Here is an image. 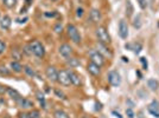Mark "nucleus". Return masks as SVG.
I'll return each instance as SVG.
<instances>
[{"label":"nucleus","instance_id":"f257e3e1","mask_svg":"<svg viewBox=\"0 0 159 118\" xmlns=\"http://www.w3.org/2000/svg\"><path fill=\"white\" fill-rule=\"evenodd\" d=\"M30 48H31V52L32 54H34L37 58H43L45 56V48L44 45L40 43L39 40H32L29 43Z\"/></svg>","mask_w":159,"mask_h":118},{"label":"nucleus","instance_id":"f03ea898","mask_svg":"<svg viewBox=\"0 0 159 118\" xmlns=\"http://www.w3.org/2000/svg\"><path fill=\"white\" fill-rule=\"evenodd\" d=\"M96 37H98V40L101 44H105V45H108L111 44V36L107 31V28L105 26H99L96 28Z\"/></svg>","mask_w":159,"mask_h":118},{"label":"nucleus","instance_id":"7ed1b4c3","mask_svg":"<svg viewBox=\"0 0 159 118\" xmlns=\"http://www.w3.org/2000/svg\"><path fill=\"white\" fill-rule=\"evenodd\" d=\"M66 33L69 36V38L73 40V43L75 44H80L81 43V34H80L77 27L73 25V24H69L66 26Z\"/></svg>","mask_w":159,"mask_h":118},{"label":"nucleus","instance_id":"20e7f679","mask_svg":"<svg viewBox=\"0 0 159 118\" xmlns=\"http://www.w3.org/2000/svg\"><path fill=\"white\" fill-rule=\"evenodd\" d=\"M89 57H90V61L94 63V64H96V65L100 66V67H102V66L105 65V63H106L105 57H103L98 50H92V51L89 52Z\"/></svg>","mask_w":159,"mask_h":118},{"label":"nucleus","instance_id":"39448f33","mask_svg":"<svg viewBox=\"0 0 159 118\" xmlns=\"http://www.w3.org/2000/svg\"><path fill=\"white\" fill-rule=\"evenodd\" d=\"M58 83L63 86H69L71 84L70 76H69V70H62L58 72Z\"/></svg>","mask_w":159,"mask_h":118},{"label":"nucleus","instance_id":"423d86ee","mask_svg":"<svg viewBox=\"0 0 159 118\" xmlns=\"http://www.w3.org/2000/svg\"><path fill=\"white\" fill-rule=\"evenodd\" d=\"M108 82L112 86L118 87L121 84V77H120V74L116 71H111L108 73Z\"/></svg>","mask_w":159,"mask_h":118},{"label":"nucleus","instance_id":"0eeeda50","mask_svg":"<svg viewBox=\"0 0 159 118\" xmlns=\"http://www.w3.org/2000/svg\"><path fill=\"white\" fill-rule=\"evenodd\" d=\"M47 78L51 82H58V71L55 66H48L45 70Z\"/></svg>","mask_w":159,"mask_h":118},{"label":"nucleus","instance_id":"6e6552de","mask_svg":"<svg viewBox=\"0 0 159 118\" xmlns=\"http://www.w3.org/2000/svg\"><path fill=\"white\" fill-rule=\"evenodd\" d=\"M119 36L121 39H127L128 37V25L126 20L121 19L119 21Z\"/></svg>","mask_w":159,"mask_h":118},{"label":"nucleus","instance_id":"1a4fd4ad","mask_svg":"<svg viewBox=\"0 0 159 118\" xmlns=\"http://www.w3.org/2000/svg\"><path fill=\"white\" fill-rule=\"evenodd\" d=\"M147 111L150 112L151 115H152L153 117L156 118H159V102L158 100H152L148 106H147Z\"/></svg>","mask_w":159,"mask_h":118},{"label":"nucleus","instance_id":"9d476101","mask_svg":"<svg viewBox=\"0 0 159 118\" xmlns=\"http://www.w3.org/2000/svg\"><path fill=\"white\" fill-rule=\"evenodd\" d=\"M58 52H60L62 57L69 58L71 56V53H73V48H71V46L69 45V44H62L60 46V48H58Z\"/></svg>","mask_w":159,"mask_h":118},{"label":"nucleus","instance_id":"9b49d317","mask_svg":"<svg viewBox=\"0 0 159 118\" xmlns=\"http://www.w3.org/2000/svg\"><path fill=\"white\" fill-rule=\"evenodd\" d=\"M87 71L90 73L92 76H94V77H98V76L101 74V67L90 61V63L87 65Z\"/></svg>","mask_w":159,"mask_h":118},{"label":"nucleus","instance_id":"f8f14e48","mask_svg":"<svg viewBox=\"0 0 159 118\" xmlns=\"http://www.w3.org/2000/svg\"><path fill=\"white\" fill-rule=\"evenodd\" d=\"M125 48L126 50H131L135 54H139L140 51L143 50V45L140 43H128V44H125Z\"/></svg>","mask_w":159,"mask_h":118},{"label":"nucleus","instance_id":"ddd939ff","mask_svg":"<svg viewBox=\"0 0 159 118\" xmlns=\"http://www.w3.org/2000/svg\"><path fill=\"white\" fill-rule=\"evenodd\" d=\"M69 76H70V80H71V84L75 86H80L82 84V79H81V76H80L77 72L75 71H71L69 70Z\"/></svg>","mask_w":159,"mask_h":118},{"label":"nucleus","instance_id":"4468645a","mask_svg":"<svg viewBox=\"0 0 159 118\" xmlns=\"http://www.w3.org/2000/svg\"><path fill=\"white\" fill-rule=\"evenodd\" d=\"M11 24H12V19L10 15H4L1 19H0V27L1 30L4 31H7L10 27H11Z\"/></svg>","mask_w":159,"mask_h":118},{"label":"nucleus","instance_id":"2eb2a0df","mask_svg":"<svg viewBox=\"0 0 159 118\" xmlns=\"http://www.w3.org/2000/svg\"><path fill=\"white\" fill-rule=\"evenodd\" d=\"M102 18V14L100 12V10L98 8H93L92 11H90V13H89V20L92 21V23H99L100 20Z\"/></svg>","mask_w":159,"mask_h":118},{"label":"nucleus","instance_id":"dca6fc26","mask_svg":"<svg viewBox=\"0 0 159 118\" xmlns=\"http://www.w3.org/2000/svg\"><path fill=\"white\" fill-rule=\"evenodd\" d=\"M98 51H99L103 57H112L113 56V53L112 51L107 47V45H105V44H101V43H98Z\"/></svg>","mask_w":159,"mask_h":118},{"label":"nucleus","instance_id":"f3484780","mask_svg":"<svg viewBox=\"0 0 159 118\" xmlns=\"http://www.w3.org/2000/svg\"><path fill=\"white\" fill-rule=\"evenodd\" d=\"M17 104L19 105L21 109H32V106H33L32 102H31L30 99L24 98V97H21V98L17 102Z\"/></svg>","mask_w":159,"mask_h":118},{"label":"nucleus","instance_id":"a211bd4d","mask_svg":"<svg viewBox=\"0 0 159 118\" xmlns=\"http://www.w3.org/2000/svg\"><path fill=\"white\" fill-rule=\"evenodd\" d=\"M6 93L11 97V98L13 99V100H16V102H18L20 98H21V96H20V93L17 90H14V89H12V87H8L7 86L6 87Z\"/></svg>","mask_w":159,"mask_h":118},{"label":"nucleus","instance_id":"6ab92c4d","mask_svg":"<svg viewBox=\"0 0 159 118\" xmlns=\"http://www.w3.org/2000/svg\"><path fill=\"white\" fill-rule=\"evenodd\" d=\"M10 67H11V70L13 71V72L16 73H20L21 71H23V66H21V64H20L19 61H16V60H13V61H11V64H10Z\"/></svg>","mask_w":159,"mask_h":118},{"label":"nucleus","instance_id":"aec40b11","mask_svg":"<svg viewBox=\"0 0 159 118\" xmlns=\"http://www.w3.org/2000/svg\"><path fill=\"white\" fill-rule=\"evenodd\" d=\"M147 86L150 87V90H151V91H157V90L159 89L158 80H157V79H154V78L148 79V80H147Z\"/></svg>","mask_w":159,"mask_h":118},{"label":"nucleus","instance_id":"412c9836","mask_svg":"<svg viewBox=\"0 0 159 118\" xmlns=\"http://www.w3.org/2000/svg\"><path fill=\"white\" fill-rule=\"evenodd\" d=\"M80 60L77 58H75V57H69V58H66V65L70 66V67H77L80 66Z\"/></svg>","mask_w":159,"mask_h":118},{"label":"nucleus","instance_id":"4be33fe9","mask_svg":"<svg viewBox=\"0 0 159 118\" xmlns=\"http://www.w3.org/2000/svg\"><path fill=\"white\" fill-rule=\"evenodd\" d=\"M133 11H134V8H133L132 2H131L129 0H127V2H126V15L127 17H132Z\"/></svg>","mask_w":159,"mask_h":118},{"label":"nucleus","instance_id":"5701e85b","mask_svg":"<svg viewBox=\"0 0 159 118\" xmlns=\"http://www.w3.org/2000/svg\"><path fill=\"white\" fill-rule=\"evenodd\" d=\"M53 117L55 118H69V115H68L66 111H63V110H57V111H55V113H53Z\"/></svg>","mask_w":159,"mask_h":118},{"label":"nucleus","instance_id":"b1692460","mask_svg":"<svg viewBox=\"0 0 159 118\" xmlns=\"http://www.w3.org/2000/svg\"><path fill=\"white\" fill-rule=\"evenodd\" d=\"M141 25H143V23H141V17H140V14H138V15L134 18V20H133V26L135 27V28H140Z\"/></svg>","mask_w":159,"mask_h":118},{"label":"nucleus","instance_id":"393cba45","mask_svg":"<svg viewBox=\"0 0 159 118\" xmlns=\"http://www.w3.org/2000/svg\"><path fill=\"white\" fill-rule=\"evenodd\" d=\"M2 4L7 7V8H13L17 4V0H2Z\"/></svg>","mask_w":159,"mask_h":118},{"label":"nucleus","instance_id":"a878e982","mask_svg":"<svg viewBox=\"0 0 159 118\" xmlns=\"http://www.w3.org/2000/svg\"><path fill=\"white\" fill-rule=\"evenodd\" d=\"M0 74H1V76H10V74H11V71H10L5 65H0Z\"/></svg>","mask_w":159,"mask_h":118},{"label":"nucleus","instance_id":"bb28decb","mask_svg":"<svg viewBox=\"0 0 159 118\" xmlns=\"http://www.w3.org/2000/svg\"><path fill=\"white\" fill-rule=\"evenodd\" d=\"M24 71H25L27 76H30V77H34V76H36V72H34V70H33V69H31L30 66H27V65L24 66Z\"/></svg>","mask_w":159,"mask_h":118},{"label":"nucleus","instance_id":"cd10ccee","mask_svg":"<svg viewBox=\"0 0 159 118\" xmlns=\"http://www.w3.org/2000/svg\"><path fill=\"white\" fill-rule=\"evenodd\" d=\"M12 57H13V59L16 61H19L20 58H21V53H20L19 50H13L12 51Z\"/></svg>","mask_w":159,"mask_h":118},{"label":"nucleus","instance_id":"c85d7f7f","mask_svg":"<svg viewBox=\"0 0 159 118\" xmlns=\"http://www.w3.org/2000/svg\"><path fill=\"white\" fill-rule=\"evenodd\" d=\"M37 98L38 100L40 102V105L45 109V98H44V96H43V93H40V92H37Z\"/></svg>","mask_w":159,"mask_h":118},{"label":"nucleus","instance_id":"c756f323","mask_svg":"<svg viewBox=\"0 0 159 118\" xmlns=\"http://www.w3.org/2000/svg\"><path fill=\"white\" fill-rule=\"evenodd\" d=\"M30 118H40V112L38 110H31L29 112Z\"/></svg>","mask_w":159,"mask_h":118},{"label":"nucleus","instance_id":"7c9ffc66","mask_svg":"<svg viewBox=\"0 0 159 118\" xmlns=\"http://www.w3.org/2000/svg\"><path fill=\"white\" fill-rule=\"evenodd\" d=\"M140 63L143 64V69H144V70H147L148 64H147V60H146L145 57H141V58H140Z\"/></svg>","mask_w":159,"mask_h":118},{"label":"nucleus","instance_id":"2f4dec72","mask_svg":"<svg viewBox=\"0 0 159 118\" xmlns=\"http://www.w3.org/2000/svg\"><path fill=\"white\" fill-rule=\"evenodd\" d=\"M5 50H6V44H5V41H4V40H0V54H2V53L5 52Z\"/></svg>","mask_w":159,"mask_h":118},{"label":"nucleus","instance_id":"473e14b6","mask_svg":"<svg viewBox=\"0 0 159 118\" xmlns=\"http://www.w3.org/2000/svg\"><path fill=\"white\" fill-rule=\"evenodd\" d=\"M55 93H56V96H58L60 98H62V99H66V95H64V93H63L62 91H60L58 89H56V90H55Z\"/></svg>","mask_w":159,"mask_h":118},{"label":"nucleus","instance_id":"72a5a7b5","mask_svg":"<svg viewBox=\"0 0 159 118\" xmlns=\"http://www.w3.org/2000/svg\"><path fill=\"white\" fill-rule=\"evenodd\" d=\"M23 52L25 53V54H27V56L32 54V52H31V48H30V45H29V44H26V45L24 46V50H23Z\"/></svg>","mask_w":159,"mask_h":118},{"label":"nucleus","instance_id":"f704fd0d","mask_svg":"<svg viewBox=\"0 0 159 118\" xmlns=\"http://www.w3.org/2000/svg\"><path fill=\"white\" fill-rule=\"evenodd\" d=\"M137 2L139 4V6L141 10H145L146 6H147V4H146V0H137Z\"/></svg>","mask_w":159,"mask_h":118},{"label":"nucleus","instance_id":"c9c22d12","mask_svg":"<svg viewBox=\"0 0 159 118\" xmlns=\"http://www.w3.org/2000/svg\"><path fill=\"white\" fill-rule=\"evenodd\" d=\"M126 115L128 118H133L134 117V112H133L132 107H128V109H126Z\"/></svg>","mask_w":159,"mask_h":118},{"label":"nucleus","instance_id":"e433bc0d","mask_svg":"<svg viewBox=\"0 0 159 118\" xmlns=\"http://www.w3.org/2000/svg\"><path fill=\"white\" fill-rule=\"evenodd\" d=\"M76 12H77V13H76V15H77V18H82V17H83V12H84V11H83V8H81V7H79Z\"/></svg>","mask_w":159,"mask_h":118},{"label":"nucleus","instance_id":"4c0bfd02","mask_svg":"<svg viewBox=\"0 0 159 118\" xmlns=\"http://www.w3.org/2000/svg\"><path fill=\"white\" fill-rule=\"evenodd\" d=\"M18 118H30L29 112H19L18 113Z\"/></svg>","mask_w":159,"mask_h":118},{"label":"nucleus","instance_id":"58836bf2","mask_svg":"<svg viewBox=\"0 0 159 118\" xmlns=\"http://www.w3.org/2000/svg\"><path fill=\"white\" fill-rule=\"evenodd\" d=\"M95 110H96V111H101V110H102V104L99 103V102H96V103H95Z\"/></svg>","mask_w":159,"mask_h":118},{"label":"nucleus","instance_id":"ea45409f","mask_svg":"<svg viewBox=\"0 0 159 118\" xmlns=\"http://www.w3.org/2000/svg\"><path fill=\"white\" fill-rule=\"evenodd\" d=\"M56 14H57V13L53 11V12H51V13H49V12H45V13H44V15H45V17H48V18H50V17H51V18H53Z\"/></svg>","mask_w":159,"mask_h":118},{"label":"nucleus","instance_id":"a19ab883","mask_svg":"<svg viewBox=\"0 0 159 118\" xmlns=\"http://www.w3.org/2000/svg\"><path fill=\"white\" fill-rule=\"evenodd\" d=\"M18 24H24V23H26L27 21V17H25V18H23V19H17L16 20Z\"/></svg>","mask_w":159,"mask_h":118},{"label":"nucleus","instance_id":"79ce46f5","mask_svg":"<svg viewBox=\"0 0 159 118\" xmlns=\"http://www.w3.org/2000/svg\"><path fill=\"white\" fill-rule=\"evenodd\" d=\"M6 87H7V86L0 85V93H1V95H4V93H6Z\"/></svg>","mask_w":159,"mask_h":118},{"label":"nucleus","instance_id":"37998d69","mask_svg":"<svg viewBox=\"0 0 159 118\" xmlns=\"http://www.w3.org/2000/svg\"><path fill=\"white\" fill-rule=\"evenodd\" d=\"M55 31L57 33L62 32V26H61V25H56V26H55Z\"/></svg>","mask_w":159,"mask_h":118},{"label":"nucleus","instance_id":"c03bdc74","mask_svg":"<svg viewBox=\"0 0 159 118\" xmlns=\"http://www.w3.org/2000/svg\"><path fill=\"white\" fill-rule=\"evenodd\" d=\"M113 115L115 116V117H118V118H122L121 117V115H120L119 112H115V111H113Z\"/></svg>","mask_w":159,"mask_h":118},{"label":"nucleus","instance_id":"a18cd8bd","mask_svg":"<svg viewBox=\"0 0 159 118\" xmlns=\"http://www.w3.org/2000/svg\"><path fill=\"white\" fill-rule=\"evenodd\" d=\"M122 59H124V61H127V63H128V58H126V57H122Z\"/></svg>","mask_w":159,"mask_h":118},{"label":"nucleus","instance_id":"49530a36","mask_svg":"<svg viewBox=\"0 0 159 118\" xmlns=\"http://www.w3.org/2000/svg\"><path fill=\"white\" fill-rule=\"evenodd\" d=\"M51 1H53V2H55V1H58V0H51Z\"/></svg>","mask_w":159,"mask_h":118},{"label":"nucleus","instance_id":"de8ad7c7","mask_svg":"<svg viewBox=\"0 0 159 118\" xmlns=\"http://www.w3.org/2000/svg\"><path fill=\"white\" fill-rule=\"evenodd\" d=\"M0 19H1V18H0Z\"/></svg>","mask_w":159,"mask_h":118}]
</instances>
